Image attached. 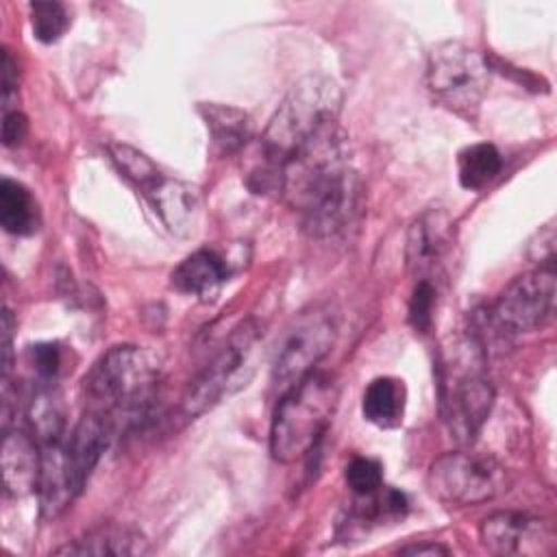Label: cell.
<instances>
[{"mask_svg": "<svg viewBox=\"0 0 557 557\" xmlns=\"http://www.w3.org/2000/svg\"><path fill=\"white\" fill-rule=\"evenodd\" d=\"M57 555H141L146 553V540L139 531L124 524H100L85 535L67 542L54 550Z\"/></svg>", "mask_w": 557, "mask_h": 557, "instance_id": "e0dca14e", "label": "cell"}, {"mask_svg": "<svg viewBox=\"0 0 557 557\" xmlns=\"http://www.w3.org/2000/svg\"><path fill=\"white\" fill-rule=\"evenodd\" d=\"M0 224L11 235H30L39 226V207L33 194L17 181L0 183Z\"/></svg>", "mask_w": 557, "mask_h": 557, "instance_id": "ffe728a7", "label": "cell"}, {"mask_svg": "<svg viewBox=\"0 0 557 557\" xmlns=\"http://www.w3.org/2000/svg\"><path fill=\"white\" fill-rule=\"evenodd\" d=\"M113 422L91 409H85L74 429L52 442L41 444V466L37 494L41 513L57 518L83 492L89 474L109 446Z\"/></svg>", "mask_w": 557, "mask_h": 557, "instance_id": "7a4b0ae2", "label": "cell"}, {"mask_svg": "<svg viewBox=\"0 0 557 557\" xmlns=\"http://www.w3.org/2000/svg\"><path fill=\"white\" fill-rule=\"evenodd\" d=\"M17 96V65L9 50L2 52V102L4 111L11 109L13 98Z\"/></svg>", "mask_w": 557, "mask_h": 557, "instance_id": "83f0119b", "label": "cell"}, {"mask_svg": "<svg viewBox=\"0 0 557 557\" xmlns=\"http://www.w3.org/2000/svg\"><path fill=\"white\" fill-rule=\"evenodd\" d=\"M398 553L400 555H413V557H422V555L435 557V555H448V548H444L442 544H435V542H422V544L403 546Z\"/></svg>", "mask_w": 557, "mask_h": 557, "instance_id": "f1b7e54d", "label": "cell"}, {"mask_svg": "<svg viewBox=\"0 0 557 557\" xmlns=\"http://www.w3.org/2000/svg\"><path fill=\"white\" fill-rule=\"evenodd\" d=\"M30 357H33V368L39 374V379H44L48 383L57 376L59 366H61V355H59L57 344H37L30 348Z\"/></svg>", "mask_w": 557, "mask_h": 557, "instance_id": "484cf974", "label": "cell"}, {"mask_svg": "<svg viewBox=\"0 0 557 557\" xmlns=\"http://www.w3.org/2000/svg\"><path fill=\"white\" fill-rule=\"evenodd\" d=\"M70 17L61 2H33L30 4V26L35 39L41 44H54L67 30Z\"/></svg>", "mask_w": 557, "mask_h": 557, "instance_id": "603a6c76", "label": "cell"}, {"mask_svg": "<svg viewBox=\"0 0 557 557\" xmlns=\"http://www.w3.org/2000/svg\"><path fill=\"white\" fill-rule=\"evenodd\" d=\"M198 111L209 128L211 144L220 154H233L250 139L252 122L246 111L220 102H200Z\"/></svg>", "mask_w": 557, "mask_h": 557, "instance_id": "ac0fdd59", "label": "cell"}, {"mask_svg": "<svg viewBox=\"0 0 557 557\" xmlns=\"http://www.w3.org/2000/svg\"><path fill=\"white\" fill-rule=\"evenodd\" d=\"M342 107L339 85L326 76H305L283 98L261 137V187L278 191L281 165L320 128L337 122Z\"/></svg>", "mask_w": 557, "mask_h": 557, "instance_id": "3957f363", "label": "cell"}, {"mask_svg": "<svg viewBox=\"0 0 557 557\" xmlns=\"http://www.w3.org/2000/svg\"><path fill=\"white\" fill-rule=\"evenodd\" d=\"M157 385V363L139 346L120 344L102 352L83 379L87 409L120 418H139Z\"/></svg>", "mask_w": 557, "mask_h": 557, "instance_id": "5b68a950", "label": "cell"}, {"mask_svg": "<svg viewBox=\"0 0 557 557\" xmlns=\"http://www.w3.org/2000/svg\"><path fill=\"white\" fill-rule=\"evenodd\" d=\"M487 59L461 41H440L426 57V85L450 113L474 122L490 89Z\"/></svg>", "mask_w": 557, "mask_h": 557, "instance_id": "8992f818", "label": "cell"}, {"mask_svg": "<svg viewBox=\"0 0 557 557\" xmlns=\"http://www.w3.org/2000/svg\"><path fill=\"white\" fill-rule=\"evenodd\" d=\"M481 544L494 555H548L555 550V531L546 520L498 511L479 527Z\"/></svg>", "mask_w": 557, "mask_h": 557, "instance_id": "7c38bea8", "label": "cell"}, {"mask_svg": "<svg viewBox=\"0 0 557 557\" xmlns=\"http://www.w3.org/2000/svg\"><path fill=\"white\" fill-rule=\"evenodd\" d=\"M346 485L359 496H370L383 487V466L370 457H355L344 470Z\"/></svg>", "mask_w": 557, "mask_h": 557, "instance_id": "cb8c5ba5", "label": "cell"}, {"mask_svg": "<svg viewBox=\"0 0 557 557\" xmlns=\"http://www.w3.org/2000/svg\"><path fill=\"white\" fill-rule=\"evenodd\" d=\"M555 309V265H540L516 276L492 305L500 333H531L544 326Z\"/></svg>", "mask_w": 557, "mask_h": 557, "instance_id": "8fae6325", "label": "cell"}, {"mask_svg": "<svg viewBox=\"0 0 557 557\" xmlns=\"http://www.w3.org/2000/svg\"><path fill=\"white\" fill-rule=\"evenodd\" d=\"M503 170V157L494 144L466 146L457 157V176L461 187L479 191Z\"/></svg>", "mask_w": 557, "mask_h": 557, "instance_id": "44dd1931", "label": "cell"}, {"mask_svg": "<svg viewBox=\"0 0 557 557\" xmlns=\"http://www.w3.org/2000/svg\"><path fill=\"white\" fill-rule=\"evenodd\" d=\"M337 337V313L329 305H313L300 311L285 329L274 366L272 387L283 394L311 374Z\"/></svg>", "mask_w": 557, "mask_h": 557, "instance_id": "9c48e42d", "label": "cell"}, {"mask_svg": "<svg viewBox=\"0 0 557 557\" xmlns=\"http://www.w3.org/2000/svg\"><path fill=\"white\" fill-rule=\"evenodd\" d=\"M28 122L26 115L17 109H9L2 113V144L4 146H17L26 135Z\"/></svg>", "mask_w": 557, "mask_h": 557, "instance_id": "4316f807", "label": "cell"}, {"mask_svg": "<svg viewBox=\"0 0 557 557\" xmlns=\"http://www.w3.org/2000/svg\"><path fill=\"white\" fill-rule=\"evenodd\" d=\"M278 191L313 237H333L355 220L361 183L337 122L320 128L281 165Z\"/></svg>", "mask_w": 557, "mask_h": 557, "instance_id": "6da1fadb", "label": "cell"}, {"mask_svg": "<svg viewBox=\"0 0 557 557\" xmlns=\"http://www.w3.org/2000/svg\"><path fill=\"white\" fill-rule=\"evenodd\" d=\"M261 326L252 318L242 320L231 331L224 346L189 381L183 396V409L187 416H200L213 409L218 403L250 381L261 346Z\"/></svg>", "mask_w": 557, "mask_h": 557, "instance_id": "52a82bcc", "label": "cell"}, {"mask_svg": "<svg viewBox=\"0 0 557 557\" xmlns=\"http://www.w3.org/2000/svg\"><path fill=\"white\" fill-rule=\"evenodd\" d=\"M435 296H437V289H435L433 281H416V287H413L411 300H409V322L420 333L429 331V326L433 322Z\"/></svg>", "mask_w": 557, "mask_h": 557, "instance_id": "d4e9b609", "label": "cell"}, {"mask_svg": "<svg viewBox=\"0 0 557 557\" xmlns=\"http://www.w3.org/2000/svg\"><path fill=\"white\" fill-rule=\"evenodd\" d=\"M363 418L381 429H394L403 422L405 413V385L394 376L374 379L361 400Z\"/></svg>", "mask_w": 557, "mask_h": 557, "instance_id": "d6986e66", "label": "cell"}, {"mask_svg": "<svg viewBox=\"0 0 557 557\" xmlns=\"http://www.w3.org/2000/svg\"><path fill=\"white\" fill-rule=\"evenodd\" d=\"M453 250V222L442 209L422 213L407 231L405 261L416 281H433Z\"/></svg>", "mask_w": 557, "mask_h": 557, "instance_id": "4fadbf2b", "label": "cell"}, {"mask_svg": "<svg viewBox=\"0 0 557 557\" xmlns=\"http://www.w3.org/2000/svg\"><path fill=\"white\" fill-rule=\"evenodd\" d=\"M507 470L487 453L450 450L426 472L431 494L448 505H481L507 490Z\"/></svg>", "mask_w": 557, "mask_h": 557, "instance_id": "ba28073f", "label": "cell"}, {"mask_svg": "<svg viewBox=\"0 0 557 557\" xmlns=\"http://www.w3.org/2000/svg\"><path fill=\"white\" fill-rule=\"evenodd\" d=\"M2 481L9 496H24L37 490L41 448L37 440L26 431H7L2 440Z\"/></svg>", "mask_w": 557, "mask_h": 557, "instance_id": "9a60e30c", "label": "cell"}, {"mask_svg": "<svg viewBox=\"0 0 557 557\" xmlns=\"http://www.w3.org/2000/svg\"><path fill=\"white\" fill-rule=\"evenodd\" d=\"M228 278V265L224 257H220L215 250L200 248L185 257L174 270H172V285L181 294L189 296H211L220 289V285Z\"/></svg>", "mask_w": 557, "mask_h": 557, "instance_id": "2e32d148", "label": "cell"}, {"mask_svg": "<svg viewBox=\"0 0 557 557\" xmlns=\"http://www.w3.org/2000/svg\"><path fill=\"white\" fill-rule=\"evenodd\" d=\"M479 344L468 339L466 355L442 379V416L450 435L459 444H470L485 424L494 407V387L485 376L479 359Z\"/></svg>", "mask_w": 557, "mask_h": 557, "instance_id": "30bf717a", "label": "cell"}, {"mask_svg": "<svg viewBox=\"0 0 557 557\" xmlns=\"http://www.w3.org/2000/svg\"><path fill=\"white\" fill-rule=\"evenodd\" d=\"M144 196L174 235H191L198 228L202 205L194 185L163 174Z\"/></svg>", "mask_w": 557, "mask_h": 557, "instance_id": "5bb4252c", "label": "cell"}, {"mask_svg": "<svg viewBox=\"0 0 557 557\" xmlns=\"http://www.w3.org/2000/svg\"><path fill=\"white\" fill-rule=\"evenodd\" d=\"M339 387L333 374L313 370L278 394L270 424V453L281 463L309 455L335 413Z\"/></svg>", "mask_w": 557, "mask_h": 557, "instance_id": "277c9868", "label": "cell"}, {"mask_svg": "<svg viewBox=\"0 0 557 557\" xmlns=\"http://www.w3.org/2000/svg\"><path fill=\"white\" fill-rule=\"evenodd\" d=\"M109 154L122 176H126L137 189H141V194L163 176V172L141 150L128 144H111Z\"/></svg>", "mask_w": 557, "mask_h": 557, "instance_id": "7402d4cb", "label": "cell"}]
</instances>
